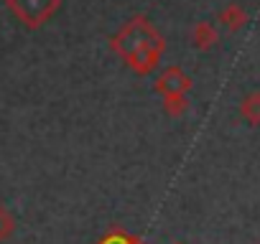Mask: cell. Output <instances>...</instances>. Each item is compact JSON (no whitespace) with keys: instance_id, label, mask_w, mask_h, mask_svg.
I'll return each instance as SVG.
<instances>
[{"instance_id":"1","label":"cell","mask_w":260,"mask_h":244,"mask_svg":"<svg viewBox=\"0 0 260 244\" xmlns=\"http://www.w3.org/2000/svg\"><path fill=\"white\" fill-rule=\"evenodd\" d=\"M112 51L133 69L138 76H148L164 51H166V41L164 36L153 28V23L146 18V16H136V18H130L115 36H112Z\"/></svg>"},{"instance_id":"2","label":"cell","mask_w":260,"mask_h":244,"mask_svg":"<svg viewBox=\"0 0 260 244\" xmlns=\"http://www.w3.org/2000/svg\"><path fill=\"white\" fill-rule=\"evenodd\" d=\"M6 6L26 28H41L59 11L61 0H6Z\"/></svg>"},{"instance_id":"3","label":"cell","mask_w":260,"mask_h":244,"mask_svg":"<svg viewBox=\"0 0 260 244\" xmlns=\"http://www.w3.org/2000/svg\"><path fill=\"white\" fill-rule=\"evenodd\" d=\"M191 89V76L179 69V66H169L156 76V92L161 97H179V94H189Z\"/></svg>"},{"instance_id":"4","label":"cell","mask_w":260,"mask_h":244,"mask_svg":"<svg viewBox=\"0 0 260 244\" xmlns=\"http://www.w3.org/2000/svg\"><path fill=\"white\" fill-rule=\"evenodd\" d=\"M217 28L212 26V23H207V21H202V23H197L194 26V31H191V44L199 49V51H209L214 44H217Z\"/></svg>"},{"instance_id":"5","label":"cell","mask_w":260,"mask_h":244,"mask_svg":"<svg viewBox=\"0 0 260 244\" xmlns=\"http://www.w3.org/2000/svg\"><path fill=\"white\" fill-rule=\"evenodd\" d=\"M219 23L227 28V31H240L245 23H247V13H245V8L242 6H237V3H230L224 11H219Z\"/></svg>"},{"instance_id":"6","label":"cell","mask_w":260,"mask_h":244,"mask_svg":"<svg viewBox=\"0 0 260 244\" xmlns=\"http://www.w3.org/2000/svg\"><path fill=\"white\" fill-rule=\"evenodd\" d=\"M240 114L250 125H260V92H250L240 102Z\"/></svg>"},{"instance_id":"7","label":"cell","mask_w":260,"mask_h":244,"mask_svg":"<svg viewBox=\"0 0 260 244\" xmlns=\"http://www.w3.org/2000/svg\"><path fill=\"white\" fill-rule=\"evenodd\" d=\"M13 231H16V216L11 214V209L0 204V241H8Z\"/></svg>"},{"instance_id":"8","label":"cell","mask_w":260,"mask_h":244,"mask_svg":"<svg viewBox=\"0 0 260 244\" xmlns=\"http://www.w3.org/2000/svg\"><path fill=\"white\" fill-rule=\"evenodd\" d=\"M164 109H166V114H171V117H181V114L189 109V99H186V94H179V97H164Z\"/></svg>"},{"instance_id":"9","label":"cell","mask_w":260,"mask_h":244,"mask_svg":"<svg viewBox=\"0 0 260 244\" xmlns=\"http://www.w3.org/2000/svg\"><path fill=\"white\" fill-rule=\"evenodd\" d=\"M97 244H143L141 239H136V236H130V234H125V231H110V234H105Z\"/></svg>"}]
</instances>
